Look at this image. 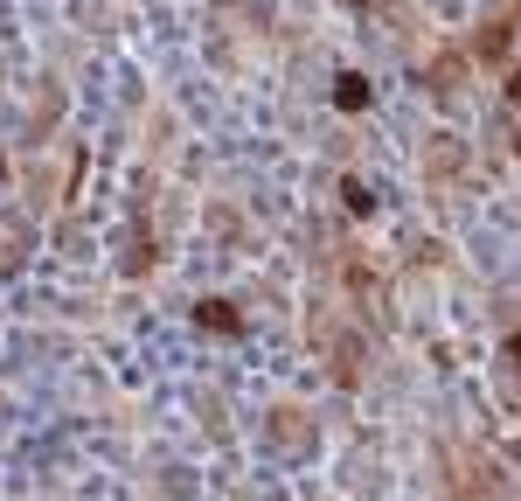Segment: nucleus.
Masks as SVG:
<instances>
[{
	"instance_id": "20e7f679",
	"label": "nucleus",
	"mask_w": 521,
	"mask_h": 501,
	"mask_svg": "<svg viewBox=\"0 0 521 501\" xmlns=\"http://www.w3.org/2000/svg\"><path fill=\"white\" fill-rule=\"evenodd\" d=\"M202 321H209L216 334H237V328H244V321L230 314V300H202Z\"/></svg>"
},
{
	"instance_id": "f03ea898",
	"label": "nucleus",
	"mask_w": 521,
	"mask_h": 501,
	"mask_svg": "<svg viewBox=\"0 0 521 501\" xmlns=\"http://www.w3.org/2000/svg\"><path fill=\"white\" fill-rule=\"evenodd\" d=\"M334 105H341V112H362V105H369V77L341 70V77H334Z\"/></svg>"
},
{
	"instance_id": "7ed1b4c3",
	"label": "nucleus",
	"mask_w": 521,
	"mask_h": 501,
	"mask_svg": "<svg viewBox=\"0 0 521 501\" xmlns=\"http://www.w3.org/2000/svg\"><path fill=\"white\" fill-rule=\"evenodd\" d=\"M459 70H466V56H438V63H431V91L452 98V91H459Z\"/></svg>"
},
{
	"instance_id": "39448f33",
	"label": "nucleus",
	"mask_w": 521,
	"mask_h": 501,
	"mask_svg": "<svg viewBox=\"0 0 521 501\" xmlns=\"http://www.w3.org/2000/svg\"><path fill=\"white\" fill-rule=\"evenodd\" d=\"M341 195H348V209H355V216H369V209H376V195H369L362 181H341Z\"/></svg>"
},
{
	"instance_id": "6e6552de",
	"label": "nucleus",
	"mask_w": 521,
	"mask_h": 501,
	"mask_svg": "<svg viewBox=\"0 0 521 501\" xmlns=\"http://www.w3.org/2000/svg\"><path fill=\"white\" fill-rule=\"evenodd\" d=\"M348 7H362V0H348Z\"/></svg>"
},
{
	"instance_id": "0eeeda50",
	"label": "nucleus",
	"mask_w": 521,
	"mask_h": 501,
	"mask_svg": "<svg viewBox=\"0 0 521 501\" xmlns=\"http://www.w3.org/2000/svg\"><path fill=\"white\" fill-rule=\"evenodd\" d=\"M508 98H515V105H521V70H515V77H508Z\"/></svg>"
},
{
	"instance_id": "1a4fd4ad",
	"label": "nucleus",
	"mask_w": 521,
	"mask_h": 501,
	"mask_svg": "<svg viewBox=\"0 0 521 501\" xmlns=\"http://www.w3.org/2000/svg\"><path fill=\"white\" fill-rule=\"evenodd\" d=\"M515 154H521V140H515Z\"/></svg>"
},
{
	"instance_id": "f257e3e1",
	"label": "nucleus",
	"mask_w": 521,
	"mask_h": 501,
	"mask_svg": "<svg viewBox=\"0 0 521 501\" xmlns=\"http://www.w3.org/2000/svg\"><path fill=\"white\" fill-rule=\"evenodd\" d=\"M508 42H515V14L487 21V35H473V56H480V63H494V56H508Z\"/></svg>"
},
{
	"instance_id": "423d86ee",
	"label": "nucleus",
	"mask_w": 521,
	"mask_h": 501,
	"mask_svg": "<svg viewBox=\"0 0 521 501\" xmlns=\"http://www.w3.org/2000/svg\"><path fill=\"white\" fill-rule=\"evenodd\" d=\"M508 362H515V376H521V334H508Z\"/></svg>"
}]
</instances>
